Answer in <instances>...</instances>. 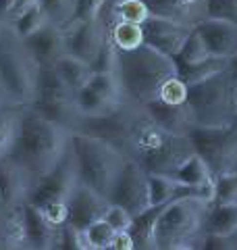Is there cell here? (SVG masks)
Masks as SVG:
<instances>
[{
	"instance_id": "obj_47",
	"label": "cell",
	"mask_w": 237,
	"mask_h": 250,
	"mask_svg": "<svg viewBox=\"0 0 237 250\" xmlns=\"http://www.w3.org/2000/svg\"><path fill=\"white\" fill-rule=\"evenodd\" d=\"M235 125H237V117H235Z\"/></svg>"
},
{
	"instance_id": "obj_14",
	"label": "cell",
	"mask_w": 237,
	"mask_h": 250,
	"mask_svg": "<svg viewBox=\"0 0 237 250\" xmlns=\"http://www.w3.org/2000/svg\"><path fill=\"white\" fill-rule=\"evenodd\" d=\"M194 27L212 57H223L231 61L237 57V23L204 17Z\"/></svg>"
},
{
	"instance_id": "obj_3",
	"label": "cell",
	"mask_w": 237,
	"mask_h": 250,
	"mask_svg": "<svg viewBox=\"0 0 237 250\" xmlns=\"http://www.w3.org/2000/svg\"><path fill=\"white\" fill-rule=\"evenodd\" d=\"M117 75L123 90V104L144 106L158 98L162 83L179 75L173 57L141 44L136 50H117Z\"/></svg>"
},
{
	"instance_id": "obj_18",
	"label": "cell",
	"mask_w": 237,
	"mask_h": 250,
	"mask_svg": "<svg viewBox=\"0 0 237 250\" xmlns=\"http://www.w3.org/2000/svg\"><path fill=\"white\" fill-rule=\"evenodd\" d=\"M146 4L150 6V13L156 17L173 19L192 27L200 19H204L202 0H146Z\"/></svg>"
},
{
	"instance_id": "obj_23",
	"label": "cell",
	"mask_w": 237,
	"mask_h": 250,
	"mask_svg": "<svg viewBox=\"0 0 237 250\" xmlns=\"http://www.w3.org/2000/svg\"><path fill=\"white\" fill-rule=\"evenodd\" d=\"M54 69H57V73L60 75V80L73 92H77L81 85L88 83L90 75H92V67L88 62L71 57V54H62V57L54 62Z\"/></svg>"
},
{
	"instance_id": "obj_30",
	"label": "cell",
	"mask_w": 237,
	"mask_h": 250,
	"mask_svg": "<svg viewBox=\"0 0 237 250\" xmlns=\"http://www.w3.org/2000/svg\"><path fill=\"white\" fill-rule=\"evenodd\" d=\"M19 108L21 106H0V159L9 154L15 134H17V123H19Z\"/></svg>"
},
{
	"instance_id": "obj_35",
	"label": "cell",
	"mask_w": 237,
	"mask_h": 250,
	"mask_svg": "<svg viewBox=\"0 0 237 250\" xmlns=\"http://www.w3.org/2000/svg\"><path fill=\"white\" fill-rule=\"evenodd\" d=\"M158 98L167 104H185L187 100V83L181 80L179 75L169 77L167 82L162 83L160 92H158Z\"/></svg>"
},
{
	"instance_id": "obj_22",
	"label": "cell",
	"mask_w": 237,
	"mask_h": 250,
	"mask_svg": "<svg viewBox=\"0 0 237 250\" xmlns=\"http://www.w3.org/2000/svg\"><path fill=\"white\" fill-rule=\"evenodd\" d=\"M231 62H233L231 59L208 57V59H204L200 62H194V65H183V62H177V69H179V77L189 85V83H196V82L206 80V77L215 75L218 71H225V69L231 67Z\"/></svg>"
},
{
	"instance_id": "obj_24",
	"label": "cell",
	"mask_w": 237,
	"mask_h": 250,
	"mask_svg": "<svg viewBox=\"0 0 237 250\" xmlns=\"http://www.w3.org/2000/svg\"><path fill=\"white\" fill-rule=\"evenodd\" d=\"M169 175L173 179H177L181 186H200L204 182H208L210 177H215V175H212V171H210V167L206 165V161H204L198 152H194L189 159H185Z\"/></svg>"
},
{
	"instance_id": "obj_34",
	"label": "cell",
	"mask_w": 237,
	"mask_h": 250,
	"mask_svg": "<svg viewBox=\"0 0 237 250\" xmlns=\"http://www.w3.org/2000/svg\"><path fill=\"white\" fill-rule=\"evenodd\" d=\"M202 13L208 19L237 23V0H202Z\"/></svg>"
},
{
	"instance_id": "obj_46",
	"label": "cell",
	"mask_w": 237,
	"mask_h": 250,
	"mask_svg": "<svg viewBox=\"0 0 237 250\" xmlns=\"http://www.w3.org/2000/svg\"><path fill=\"white\" fill-rule=\"evenodd\" d=\"M231 69H233L235 75H237V57H235V59H233V62H231Z\"/></svg>"
},
{
	"instance_id": "obj_13",
	"label": "cell",
	"mask_w": 237,
	"mask_h": 250,
	"mask_svg": "<svg viewBox=\"0 0 237 250\" xmlns=\"http://www.w3.org/2000/svg\"><path fill=\"white\" fill-rule=\"evenodd\" d=\"M67 207H69L67 223H71L79 231H83L90 223H94L96 219L104 215L108 200L102 196V194H98L96 190H92V188L77 182L67 198Z\"/></svg>"
},
{
	"instance_id": "obj_42",
	"label": "cell",
	"mask_w": 237,
	"mask_h": 250,
	"mask_svg": "<svg viewBox=\"0 0 237 250\" xmlns=\"http://www.w3.org/2000/svg\"><path fill=\"white\" fill-rule=\"evenodd\" d=\"M17 4H19V0H0V23H4V21L11 23Z\"/></svg>"
},
{
	"instance_id": "obj_44",
	"label": "cell",
	"mask_w": 237,
	"mask_h": 250,
	"mask_svg": "<svg viewBox=\"0 0 237 250\" xmlns=\"http://www.w3.org/2000/svg\"><path fill=\"white\" fill-rule=\"evenodd\" d=\"M0 248H6V242H4V231H2V219H0Z\"/></svg>"
},
{
	"instance_id": "obj_38",
	"label": "cell",
	"mask_w": 237,
	"mask_h": 250,
	"mask_svg": "<svg viewBox=\"0 0 237 250\" xmlns=\"http://www.w3.org/2000/svg\"><path fill=\"white\" fill-rule=\"evenodd\" d=\"M215 202H237V171L217 177Z\"/></svg>"
},
{
	"instance_id": "obj_39",
	"label": "cell",
	"mask_w": 237,
	"mask_h": 250,
	"mask_svg": "<svg viewBox=\"0 0 237 250\" xmlns=\"http://www.w3.org/2000/svg\"><path fill=\"white\" fill-rule=\"evenodd\" d=\"M110 2H113V0H77L73 21L102 17V13L106 11V6H108Z\"/></svg>"
},
{
	"instance_id": "obj_37",
	"label": "cell",
	"mask_w": 237,
	"mask_h": 250,
	"mask_svg": "<svg viewBox=\"0 0 237 250\" xmlns=\"http://www.w3.org/2000/svg\"><path fill=\"white\" fill-rule=\"evenodd\" d=\"M90 67L92 71H115L117 69V46L110 40V34H106V40Z\"/></svg>"
},
{
	"instance_id": "obj_45",
	"label": "cell",
	"mask_w": 237,
	"mask_h": 250,
	"mask_svg": "<svg viewBox=\"0 0 237 250\" xmlns=\"http://www.w3.org/2000/svg\"><path fill=\"white\" fill-rule=\"evenodd\" d=\"M233 100H235V106H237V80H235V85H233Z\"/></svg>"
},
{
	"instance_id": "obj_20",
	"label": "cell",
	"mask_w": 237,
	"mask_h": 250,
	"mask_svg": "<svg viewBox=\"0 0 237 250\" xmlns=\"http://www.w3.org/2000/svg\"><path fill=\"white\" fill-rule=\"evenodd\" d=\"M162 207H150L144 213L133 215L129 233L133 238V244H136V250H154V225Z\"/></svg>"
},
{
	"instance_id": "obj_1",
	"label": "cell",
	"mask_w": 237,
	"mask_h": 250,
	"mask_svg": "<svg viewBox=\"0 0 237 250\" xmlns=\"http://www.w3.org/2000/svg\"><path fill=\"white\" fill-rule=\"evenodd\" d=\"M123 134L117 148L139 163L148 173H173L196 150L189 136H179L160 127L144 106L123 104Z\"/></svg>"
},
{
	"instance_id": "obj_10",
	"label": "cell",
	"mask_w": 237,
	"mask_h": 250,
	"mask_svg": "<svg viewBox=\"0 0 237 250\" xmlns=\"http://www.w3.org/2000/svg\"><path fill=\"white\" fill-rule=\"evenodd\" d=\"M77 184V173H75V165H73V156L71 150L62 156V161L54 167L50 173H46L42 179L29 188L27 194V202H31L34 207L42 208L48 202H57V200H67L71 190Z\"/></svg>"
},
{
	"instance_id": "obj_28",
	"label": "cell",
	"mask_w": 237,
	"mask_h": 250,
	"mask_svg": "<svg viewBox=\"0 0 237 250\" xmlns=\"http://www.w3.org/2000/svg\"><path fill=\"white\" fill-rule=\"evenodd\" d=\"M46 15L42 11V6H40V2L36 0L31 6H27L25 11H23L21 15H17L13 21H11V29L17 40H23V38H27L29 34H34V31H38L40 27L46 25Z\"/></svg>"
},
{
	"instance_id": "obj_19",
	"label": "cell",
	"mask_w": 237,
	"mask_h": 250,
	"mask_svg": "<svg viewBox=\"0 0 237 250\" xmlns=\"http://www.w3.org/2000/svg\"><path fill=\"white\" fill-rule=\"evenodd\" d=\"M204 233L237 242V202H212L204 215Z\"/></svg>"
},
{
	"instance_id": "obj_27",
	"label": "cell",
	"mask_w": 237,
	"mask_h": 250,
	"mask_svg": "<svg viewBox=\"0 0 237 250\" xmlns=\"http://www.w3.org/2000/svg\"><path fill=\"white\" fill-rule=\"evenodd\" d=\"M88 85L96 90L102 98H106L113 106H123V90L117 71H92Z\"/></svg>"
},
{
	"instance_id": "obj_29",
	"label": "cell",
	"mask_w": 237,
	"mask_h": 250,
	"mask_svg": "<svg viewBox=\"0 0 237 250\" xmlns=\"http://www.w3.org/2000/svg\"><path fill=\"white\" fill-rule=\"evenodd\" d=\"M38 2L46 15V21L52 25L65 27L75 17L77 0H38Z\"/></svg>"
},
{
	"instance_id": "obj_4",
	"label": "cell",
	"mask_w": 237,
	"mask_h": 250,
	"mask_svg": "<svg viewBox=\"0 0 237 250\" xmlns=\"http://www.w3.org/2000/svg\"><path fill=\"white\" fill-rule=\"evenodd\" d=\"M210 202L181 194L162 207L154 225V250H198L204 238V215Z\"/></svg>"
},
{
	"instance_id": "obj_40",
	"label": "cell",
	"mask_w": 237,
	"mask_h": 250,
	"mask_svg": "<svg viewBox=\"0 0 237 250\" xmlns=\"http://www.w3.org/2000/svg\"><path fill=\"white\" fill-rule=\"evenodd\" d=\"M44 213V217L48 219L52 225H60L67 221V215H69V207H67V200H57V202H48L40 208Z\"/></svg>"
},
{
	"instance_id": "obj_43",
	"label": "cell",
	"mask_w": 237,
	"mask_h": 250,
	"mask_svg": "<svg viewBox=\"0 0 237 250\" xmlns=\"http://www.w3.org/2000/svg\"><path fill=\"white\" fill-rule=\"evenodd\" d=\"M6 104H11L9 103V98H6V94L2 90V85H0V106H6Z\"/></svg>"
},
{
	"instance_id": "obj_5",
	"label": "cell",
	"mask_w": 237,
	"mask_h": 250,
	"mask_svg": "<svg viewBox=\"0 0 237 250\" xmlns=\"http://www.w3.org/2000/svg\"><path fill=\"white\" fill-rule=\"evenodd\" d=\"M69 150L73 156L77 182L96 190L108 200V192L127 156L115 144L81 131H71Z\"/></svg>"
},
{
	"instance_id": "obj_32",
	"label": "cell",
	"mask_w": 237,
	"mask_h": 250,
	"mask_svg": "<svg viewBox=\"0 0 237 250\" xmlns=\"http://www.w3.org/2000/svg\"><path fill=\"white\" fill-rule=\"evenodd\" d=\"M50 250H88L83 240V231H79L71 223L54 225V236H52V248Z\"/></svg>"
},
{
	"instance_id": "obj_16",
	"label": "cell",
	"mask_w": 237,
	"mask_h": 250,
	"mask_svg": "<svg viewBox=\"0 0 237 250\" xmlns=\"http://www.w3.org/2000/svg\"><path fill=\"white\" fill-rule=\"evenodd\" d=\"M144 111L152 117L160 127L173 131V134L189 136L192 129L196 127L192 113H189V108H187V103L185 104H167V103H162L160 98H156V100H150L148 104H144Z\"/></svg>"
},
{
	"instance_id": "obj_8",
	"label": "cell",
	"mask_w": 237,
	"mask_h": 250,
	"mask_svg": "<svg viewBox=\"0 0 237 250\" xmlns=\"http://www.w3.org/2000/svg\"><path fill=\"white\" fill-rule=\"evenodd\" d=\"M108 202L121 205L131 215H139L150 208L148 198V171L133 159H125L121 171L108 192Z\"/></svg>"
},
{
	"instance_id": "obj_33",
	"label": "cell",
	"mask_w": 237,
	"mask_h": 250,
	"mask_svg": "<svg viewBox=\"0 0 237 250\" xmlns=\"http://www.w3.org/2000/svg\"><path fill=\"white\" fill-rule=\"evenodd\" d=\"M212 57V54L208 52L206 44H204V40L200 38V34L196 31V27L192 29V34L187 36V40L183 42V46H181L179 54L175 57L177 62H183V65H194V62H200L204 59Z\"/></svg>"
},
{
	"instance_id": "obj_41",
	"label": "cell",
	"mask_w": 237,
	"mask_h": 250,
	"mask_svg": "<svg viewBox=\"0 0 237 250\" xmlns=\"http://www.w3.org/2000/svg\"><path fill=\"white\" fill-rule=\"evenodd\" d=\"M110 250H136L131 233L129 231H117L115 238H113V244H110Z\"/></svg>"
},
{
	"instance_id": "obj_2",
	"label": "cell",
	"mask_w": 237,
	"mask_h": 250,
	"mask_svg": "<svg viewBox=\"0 0 237 250\" xmlns=\"http://www.w3.org/2000/svg\"><path fill=\"white\" fill-rule=\"evenodd\" d=\"M71 131L38 113L34 106L19 108V123L9 156L25 171L31 186L59 165L69 150Z\"/></svg>"
},
{
	"instance_id": "obj_36",
	"label": "cell",
	"mask_w": 237,
	"mask_h": 250,
	"mask_svg": "<svg viewBox=\"0 0 237 250\" xmlns=\"http://www.w3.org/2000/svg\"><path fill=\"white\" fill-rule=\"evenodd\" d=\"M102 219H104V221H106L115 231H129L131 221H133V215H131L125 207L108 202V207H106V210H104V215H102Z\"/></svg>"
},
{
	"instance_id": "obj_21",
	"label": "cell",
	"mask_w": 237,
	"mask_h": 250,
	"mask_svg": "<svg viewBox=\"0 0 237 250\" xmlns=\"http://www.w3.org/2000/svg\"><path fill=\"white\" fill-rule=\"evenodd\" d=\"M187 192V186H181L177 179L162 173H148V198L150 207H162L173 198Z\"/></svg>"
},
{
	"instance_id": "obj_31",
	"label": "cell",
	"mask_w": 237,
	"mask_h": 250,
	"mask_svg": "<svg viewBox=\"0 0 237 250\" xmlns=\"http://www.w3.org/2000/svg\"><path fill=\"white\" fill-rule=\"evenodd\" d=\"M115 233L117 231L100 217V219H96V221L90 223L88 228L83 229L85 246H88V250H110Z\"/></svg>"
},
{
	"instance_id": "obj_17",
	"label": "cell",
	"mask_w": 237,
	"mask_h": 250,
	"mask_svg": "<svg viewBox=\"0 0 237 250\" xmlns=\"http://www.w3.org/2000/svg\"><path fill=\"white\" fill-rule=\"evenodd\" d=\"M21 213L23 225H25V246L31 250H50L54 225L44 217L42 210L27 200L21 205Z\"/></svg>"
},
{
	"instance_id": "obj_26",
	"label": "cell",
	"mask_w": 237,
	"mask_h": 250,
	"mask_svg": "<svg viewBox=\"0 0 237 250\" xmlns=\"http://www.w3.org/2000/svg\"><path fill=\"white\" fill-rule=\"evenodd\" d=\"M75 106L83 117H104V115H110L118 108V106L110 104L106 98H102L100 94L94 88H90L88 83L81 85V88L75 92Z\"/></svg>"
},
{
	"instance_id": "obj_9",
	"label": "cell",
	"mask_w": 237,
	"mask_h": 250,
	"mask_svg": "<svg viewBox=\"0 0 237 250\" xmlns=\"http://www.w3.org/2000/svg\"><path fill=\"white\" fill-rule=\"evenodd\" d=\"M106 34H108V23L104 21V17L71 21L69 25L62 27L65 52L92 65V61L96 59V54L100 52L102 44L106 40Z\"/></svg>"
},
{
	"instance_id": "obj_15",
	"label": "cell",
	"mask_w": 237,
	"mask_h": 250,
	"mask_svg": "<svg viewBox=\"0 0 237 250\" xmlns=\"http://www.w3.org/2000/svg\"><path fill=\"white\" fill-rule=\"evenodd\" d=\"M31 182L9 154L0 159V208L21 207L27 200Z\"/></svg>"
},
{
	"instance_id": "obj_6",
	"label": "cell",
	"mask_w": 237,
	"mask_h": 250,
	"mask_svg": "<svg viewBox=\"0 0 237 250\" xmlns=\"http://www.w3.org/2000/svg\"><path fill=\"white\" fill-rule=\"evenodd\" d=\"M237 75L231 67L187 85V108L196 127H227L235 123L237 106L233 85Z\"/></svg>"
},
{
	"instance_id": "obj_11",
	"label": "cell",
	"mask_w": 237,
	"mask_h": 250,
	"mask_svg": "<svg viewBox=\"0 0 237 250\" xmlns=\"http://www.w3.org/2000/svg\"><path fill=\"white\" fill-rule=\"evenodd\" d=\"M141 27H144L146 44L154 46L156 50L169 54L173 59L179 54L181 46H183L187 36L194 29L192 25H185V23H179L173 19H164V17H156V15H150Z\"/></svg>"
},
{
	"instance_id": "obj_12",
	"label": "cell",
	"mask_w": 237,
	"mask_h": 250,
	"mask_svg": "<svg viewBox=\"0 0 237 250\" xmlns=\"http://www.w3.org/2000/svg\"><path fill=\"white\" fill-rule=\"evenodd\" d=\"M23 50L27 52L36 67L44 65H54L65 52V38H62V27L46 23L44 27H40L34 34L21 40Z\"/></svg>"
},
{
	"instance_id": "obj_7",
	"label": "cell",
	"mask_w": 237,
	"mask_h": 250,
	"mask_svg": "<svg viewBox=\"0 0 237 250\" xmlns=\"http://www.w3.org/2000/svg\"><path fill=\"white\" fill-rule=\"evenodd\" d=\"M36 65L19 46L0 44V85L13 106H27L34 100Z\"/></svg>"
},
{
	"instance_id": "obj_25",
	"label": "cell",
	"mask_w": 237,
	"mask_h": 250,
	"mask_svg": "<svg viewBox=\"0 0 237 250\" xmlns=\"http://www.w3.org/2000/svg\"><path fill=\"white\" fill-rule=\"evenodd\" d=\"M110 40L117 46V50H136L144 40V27L139 23H129V21H113L108 25Z\"/></svg>"
}]
</instances>
